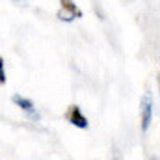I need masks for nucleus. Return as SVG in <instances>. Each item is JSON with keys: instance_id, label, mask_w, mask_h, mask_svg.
<instances>
[{"instance_id": "7ed1b4c3", "label": "nucleus", "mask_w": 160, "mask_h": 160, "mask_svg": "<svg viewBox=\"0 0 160 160\" xmlns=\"http://www.w3.org/2000/svg\"><path fill=\"white\" fill-rule=\"evenodd\" d=\"M153 121V101L149 95H145L142 99V130L147 132Z\"/></svg>"}, {"instance_id": "423d86ee", "label": "nucleus", "mask_w": 160, "mask_h": 160, "mask_svg": "<svg viewBox=\"0 0 160 160\" xmlns=\"http://www.w3.org/2000/svg\"><path fill=\"white\" fill-rule=\"evenodd\" d=\"M153 160H158V158H157V157H155V158H153Z\"/></svg>"}, {"instance_id": "20e7f679", "label": "nucleus", "mask_w": 160, "mask_h": 160, "mask_svg": "<svg viewBox=\"0 0 160 160\" xmlns=\"http://www.w3.org/2000/svg\"><path fill=\"white\" fill-rule=\"evenodd\" d=\"M11 101H13V104H17V106H19L22 112H26L28 116H32V118H39V116L36 114V106H34V102H32L30 99H26V97H22V95H13Z\"/></svg>"}, {"instance_id": "f03ea898", "label": "nucleus", "mask_w": 160, "mask_h": 160, "mask_svg": "<svg viewBox=\"0 0 160 160\" xmlns=\"http://www.w3.org/2000/svg\"><path fill=\"white\" fill-rule=\"evenodd\" d=\"M65 118H67V121H69L73 127H77V128H88V127H89L88 118L82 114L80 106H77V104H71V106H69V110H67Z\"/></svg>"}, {"instance_id": "f257e3e1", "label": "nucleus", "mask_w": 160, "mask_h": 160, "mask_svg": "<svg viewBox=\"0 0 160 160\" xmlns=\"http://www.w3.org/2000/svg\"><path fill=\"white\" fill-rule=\"evenodd\" d=\"M60 4H62V9L58 11V19L60 21L71 22V21L82 17V9H80L73 0H60Z\"/></svg>"}, {"instance_id": "39448f33", "label": "nucleus", "mask_w": 160, "mask_h": 160, "mask_svg": "<svg viewBox=\"0 0 160 160\" xmlns=\"http://www.w3.org/2000/svg\"><path fill=\"white\" fill-rule=\"evenodd\" d=\"M6 84V69H4V58L0 56V86Z\"/></svg>"}]
</instances>
